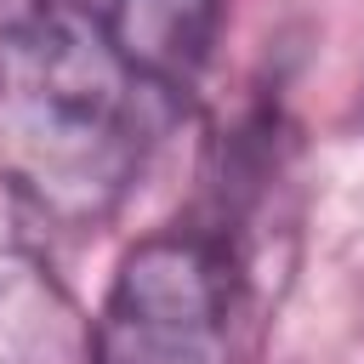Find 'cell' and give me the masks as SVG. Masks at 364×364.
<instances>
[{
	"mask_svg": "<svg viewBox=\"0 0 364 364\" xmlns=\"http://www.w3.org/2000/svg\"><path fill=\"white\" fill-rule=\"evenodd\" d=\"M159 97L85 6L17 11L0 23V182L51 228H102L148 171Z\"/></svg>",
	"mask_w": 364,
	"mask_h": 364,
	"instance_id": "obj_1",
	"label": "cell"
},
{
	"mask_svg": "<svg viewBox=\"0 0 364 364\" xmlns=\"http://www.w3.org/2000/svg\"><path fill=\"white\" fill-rule=\"evenodd\" d=\"M85 364H233V273L199 233L125 250L91 318Z\"/></svg>",
	"mask_w": 364,
	"mask_h": 364,
	"instance_id": "obj_2",
	"label": "cell"
},
{
	"mask_svg": "<svg viewBox=\"0 0 364 364\" xmlns=\"http://www.w3.org/2000/svg\"><path fill=\"white\" fill-rule=\"evenodd\" d=\"M114 51L165 97L199 85L222 34V0H85Z\"/></svg>",
	"mask_w": 364,
	"mask_h": 364,
	"instance_id": "obj_3",
	"label": "cell"
},
{
	"mask_svg": "<svg viewBox=\"0 0 364 364\" xmlns=\"http://www.w3.org/2000/svg\"><path fill=\"white\" fill-rule=\"evenodd\" d=\"M85 353L80 301L23 239H0V364H85Z\"/></svg>",
	"mask_w": 364,
	"mask_h": 364,
	"instance_id": "obj_4",
	"label": "cell"
}]
</instances>
